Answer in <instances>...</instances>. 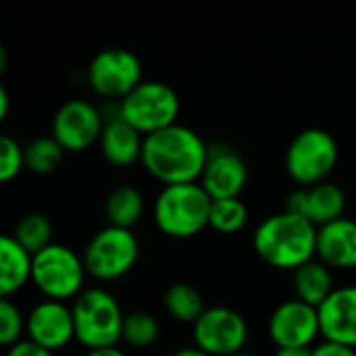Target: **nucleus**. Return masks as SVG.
Masks as SVG:
<instances>
[{"instance_id":"nucleus-1","label":"nucleus","mask_w":356,"mask_h":356,"mask_svg":"<svg viewBox=\"0 0 356 356\" xmlns=\"http://www.w3.org/2000/svg\"><path fill=\"white\" fill-rule=\"evenodd\" d=\"M209 146L192 127L171 125L144 138L142 167L165 186L196 184L202 177Z\"/></svg>"},{"instance_id":"nucleus-2","label":"nucleus","mask_w":356,"mask_h":356,"mask_svg":"<svg viewBox=\"0 0 356 356\" xmlns=\"http://www.w3.org/2000/svg\"><path fill=\"white\" fill-rule=\"evenodd\" d=\"M317 234L311 221L290 211L263 219L252 234V248L273 269L296 271L317 259Z\"/></svg>"},{"instance_id":"nucleus-3","label":"nucleus","mask_w":356,"mask_h":356,"mask_svg":"<svg viewBox=\"0 0 356 356\" xmlns=\"http://www.w3.org/2000/svg\"><path fill=\"white\" fill-rule=\"evenodd\" d=\"M213 198L196 184L163 186L152 204L154 225L161 234L175 240H188L209 227Z\"/></svg>"},{"instance_id":"nucleus-4","label":"nucleus","mask_w":356,"mask_h":356,"mask_svg":"<svg viewBox=\"0 0 356 356\" xmlns=\"http://www.w3.org/2000/svg\"><path fill=\"white\" fill-rule=\"evenodd\" d=\"M73 323H75V340L88 348H108L117 346L123 336V319L125 313L117 298L104 288H88L83 290L71 305Z\"/></svg>"},{"instance_id":"nucleus-5","label":"nucleus","mask_w":356,"mask_h":356,"mask_svg":"<svg viewBox=\"0 0 356 356\" xmlns=\"http://www.w3.org/2000/svg\"><path fill=\"white\" fill-rule=\"evenodd\" d=\"M86 275L83 259L65 244L52 242L33 254L31 284L46 300H75L83 292Z\"/></svg>"},{"instance_id":"nucleus-6","label":"nucleus","mask_w":356,"mask_h":356,"mask_svg":"<svg viewBox=\"0 0 356 356\" xmlns=\"http://www.w3.org/2000/svg\"><path fill=\"white\" fill-rule=\"evenodd\" d=\"M179 96L175 90L156 79H144L131 94L117 102V113L144 138L177 123Z\"/></svg>"},{"instance_id":"nucleus-7","label":"nucleus","mask_w":356,"mask_h":356,"mask_svg":"<svg viewBox=\"0 0 356 356\" xmlns=\"http://www.w3.org/2000/svg\"><path fill=\"white\" fill-rule=\"evenodd\" d=\"M338 142L330 131L309 127L290 142L286 150V171L300 188H311L327 181L338 165Z\"/></svg>"},{"instance_id":"nucleus-8","label":"nucleus","mask_w":356,"mask_h":356,"mask_svg":"<svg viewBox=\"0 0 356 356\" xmlns=\"http://www.w3.org/2000/svg\"><path fill=\"white\" fill-rule=\"evenodd\" d=\"M138 257L140 242L136 234L115 225L98 229L81 254L88 275L98 282H113L127 275L136 267Z\"/></svg>"},{"instance_id":"nucleus-9","label":"nucleus","mask_w":356,"mask_h":356,"mask_svg":"<svg viewBox=\"0 0 356 356\" xmlns=\"http://www.w3.org/2000/svg\"><path fill=\"white\" fill-rule=\"evenodd\" d=\"M142 81V63L127 48H104L88 65L90 88L106 100L121 102Z\"/></svg>"},{"instance_id":"nucleus-10","label":"nucleus","mask_w":356,"mask_h":356,"mask_svg":"<svg viewBox=\"0 0 356 356\" xmlns=\"http://www.w3.org/2000/svg\"><path fill=\"white\" fill-rule=\"evenodd\" d=\"M250 330L242 313L229 307H209L192 325L194 346L211 356L244 353Z\"/></svg>"},{"instance_id":"nucleus-11","label":"nucleus","mask_w":356,"mask_h":356,"mask_svg":"<svg viewBox=\"0 0 356 356\" xmlns=\"http://www.w3.org/2000/svg\"><path fill=\"white\" fill-rule=\"evenodd\" d=\"M106 117L104 113L83 100L73 98L58 106L52 117V138L63 146L65 152H83L100 142Z\"/></svg>"},{"instance_id":"nucleus-12","label":"nucleus","mask_w":356,"mask_h":356,"mask_svg":"<svg viewBox=\"0 0 356 356\" xmlns=\"http://www.w3.org/2000/svg\"><path fill=\"white\" fill-rule=\"evenodd\" d=\"M267 332L277 348H313L321 338L319 311L298 298L284 300L269 315Z\"/></svg>"},{"instance_id":"nucleus-13","label":"nucleus","mask_w":356,"mask_h":356,"mask_svg":"<svg viewBox=\"0 0 356 356\" xmlns=\"http://www.w3.org/2000/svg\"><path fill=\"white\" fill-rule=\"evenodd\" d=\"M25 338L33 344L56 353L75 340L73 311L67 302L42 300L27 313Z\"/></svg>"},{"instance_id":"nucleus-14","label":"nucleus","mask_w":356,"mask_h":356,"mask_svg":"<svg viewBox=\"0 0 356 356\" xmlns=\"http://www.w3.org/2000/svg\"><path fill=\"white\" fill-rule=\"evenodd\" d=\"M248 184L246 161L227 146H211L207 165L200 177V186L213 200L240 198V192Z\"/></svg>"},{"instance_id":"nucleus-15","label":"nucleus","mask_w":356,"mask_h":356,"mask_svg":"<svg viewBox=\"0 0 356 356\" xmlns=\"http://www.w3.org/2000/svg\"><path fill=\"white\" fill-rule=\"evenodd\" d=\"M286 211L305 217L315 227H323L344 217L346 194L340 186L323 181L311 188H300L290 194Z\"/></svg>"},{"instance_id":"nucleus-16","label":"nucleus","mask_w":356,"mask_h":356,"mask_svg":"<svg viewBox=\"0 0 356 356\" xmlns=\"http://www.w3.org/2000/svg\"><path fill=\"white\" fill-rule=\"evenodd\" d=\"M317 311L323 340L356 348V286L336 288Z\"/></svg>"},{"instance_id":"nucleus-17","label":"nucleus","mask_w":356,"mask_h":356,"mask_svg":"<svg viewBox=\"0 0 356 356\" xmlns=\"http://www.w3.org/2000/svg\"><path fill=\"white\" fill-rule=\"evenodd\" d=\"M317 259L332 271L356 269V221L342 217L334 223L319 227Z\"/></svg>"},{"instance_id":"nucleus-18","label":"nucleus","mask_w":356,"mask_h":356,"mask_svg":"<svg viewBox=\"0 0 356 356\" xmlns=\"http://www.w3.org/2000/svg\"><path fill=\"white\" fill-rule=\"evenodd\" d=\"M98 144L104 161L117 169H127L142 161L144 136L138 129H134L127 121H123L119 113L106 119Z\"/></svg>"},{"instance_id":"nucleus-19","label":"nucleus","mask_w":356,"mask_h":356,"mask_svg":"<svg viewBox=\"0 0 356 356\" xmlns=\"http://www.w3.org/2000/svg\"><path fill=\"white\" fill-rule=\"evenodd\" d=\"M33 254L27 252L10 234L0 238V294L10 298L31 282Z\"/></svg>"},{"instance_id":"nucleus-20","label":"nucleus","mask_w":356,"mask_h":356,"mask_svg":"<svg viewBox=\"0 0 356 356\" xmlns=\"http://www.w3.org/2000/svg\"><path fill=\"white\" fill-rule=\"evenodd\" d=\"M294 298L319 309L336 290L334 284V271L321 263L319 259L309 261L300 269L294 271Z\"/></svg>"},{"instance_id":"nucleus-21","label":"nucleus","mask_w":356,"mask_h":356,"mask_svg":"<svg viewBox=\"0 0 356 356\" xmlns=\"http://www.w3.org/2000/svg\"><path fill=\"white\" fill-rule=\"evenodd\" d=\"M104 213L108 225L131 229L144 215V196L134 186H119L106 196Z\"/></svg>"},{"instance_id":"nucleus-22","label":"nucleus","mask_w":356,"mask_h":356,"mask_svg":"<svg viewBox=\"0 0 356 356\" xmlns=\"http://www.w3.org/2000/svg\"><path fill=\"white\" fill-rule=\"evenodd\" d=\"M163 305H165V311L171 315V319L179 323H190V325H194L207 311L202 294L192 284H186V282L171 284L165 290Z\"/></svg>"},{"instance_id":"nucleus-23","label":"nucleus","mask_w":356,"mask_h":356,"mask_svg":"<svg viewBox=\"0 0 356 356\" xmlns=\"http://www.w3.org/2000/svg\"><path fill=\"white\" fill-rule=\"evenodd\" d=\"M10 236L27 252L38 254L40 250H44L46 246L52 244V223L42 213H27L17 221L15 232Z\"/></svg>"},{"instance_id":"nucleus-24","label":"nucleus","mask_w":356,"mask_h":356,"mask_svg":"<svg viewBox=\"0 0 356 356\" xmlns=\"http://www.w3.org/2000/svg\"><path fill=\"white\" fill-rule=\"evenodd\" d=\"M65 159L63 146L52 136H42L25 146V169L35 175H48L60 167Z\"/></svg>"},{"instance_id":"nucleus-25","label":"nucleus","mask_w":356,"mask_h":356,"mask_svg":"<svg viewBox=\"0 0 356 356\" xmlns=\"http://www.w3.org/2000/svg\"><path fill=\"white\" fill-rule=\"evenodd\" d=\"M161 338V323L148 311L125 313L121 340L131 348H150Z\"/></svg>"},{"instance_id":"nucleus-26","label":"nucleus","mask_w":356,"mask_h":356,"mask_svg":"<svg viewBox=\"0 0 356 356\" xmlns=\"http://www.w3.org/2000/svg\"><path fill=\"white\" fill-rule=\"evenodd\" d=\"M246 223H248V207L244 200H240V198L213 200L209 227H213L219 234L232 236V234L242 232L246 227Z\"/></svg>"},{"instance_id":"nucleus-27","label":"nucleus","mask_w":356,"mask_h":356,"mask_svg":"<svg viewBox=\"0 0 356 356\" xmlns=\"http://www.w3.org/2000/svg\"><path fill=\"white\" fill-rule=\"evenodd\" d=\"M25 323H27V315H23L21 309L10 298H2L0 300V344L10 348L19 344L21 340H25L23 338Z\"/></svg>"},{"instance_id":"nucleus-28","label":"nucleus","mask_w":356,"mask_h":356,"mask_svg":"<svg viewBox=\"0 0 356 356\" xmlns=\"http://www.w3.org/2000/svg\"><path fill=\"white\" fill-rule=\"evenodd\" d=\"M25 169V148L10 136L0 138V181H13Z\"/></svg>"},{"instance_id":"nucleus-29","label":"nucleus","mask_w":356,"mask_h":356,"mask_svg":"<svg viewBox=\"0 0 356 356\" xmlns=\"http://www.w3.org/2000/svg\"><path fill=\"white\" fill-rule=\"evenodd\" d=\"M311 356H356V348L323 340L317 346H313V355Z\"/></svg>"},{"instance_id":"nucleus-30","label":"nucleus","mask_w":356,"mask_h":356,"mask_svg":"<svg viewBox=\"0 0 356 356\" xmlns=\"http://www.w3.org/2000/svg\"><path fill=\"white\" fill-rule=\"evenodd\" d=\"M6 356H54V353H50V350H46V348H42V346H38L25 338L19 344L6 348Z\"/></svg>"},{"instance_id":"nucleus-31","label":"nucleus","mask_w":356,"mask_h":356,"mask_svg":"<svg viewBox=\"0 0 356 356\" xmlns=\"http://www.w3.org/2000/svg\"><path fill=\"white\" fill-rule=\"evenodd\" d=\"M86 356H127V353H125V350H121L119 346H108V348L88 350Z\"/></svg>"},{"instance_id":"nucleus-32","label":"nucleus","mask_w":356,"mask_h":356,"mask_svg":"<svg viewBox=\"0 0 356 356\" xmlns=\"http://www.w3.org/2000/svg\"><path fill=\"white\" fill-rule=\"evenodd\" d=\"M313 348H277L273 356H311Z\"/></svg>"},{"instance_id":"nucleus-33","label":"nucleus","mask_w":356,"mask_h":356,"mask_svg":"<svg viewBox=\"0 0 356 356\" xmlns=\"http://www.w3.org/2000/svg\"><path fill=\"white\" fill-rule=\"evenodd\" d=\"M8 104H10V96H8L6 88L0 86V119H6V115H8Z\"/></svg>"},{"instance_id":"nucleus-34","label":"nucleus","mask_w":356,"mask_h":356,"mask_svg":"<svg viewBox=\"0 0 356 356\" xmlns=\"http://www.w3.org/2000/svg\"><path fill=\"white\" fill-rule=\"evenodd\" d=\"M171 356H211V355L202 353V350H200V348H196V346H184V348L175 350Z\"/></svg>"},{"instance_id":"nucleus-35","label":"nucleus","mask_w":356,"mask_h":356,"mask_svg":"<svg viewBox=\"0 0 356 356\" xmlns=\"http://www.w3.org/2000/svg\"><path fill=\"white\" fill-rule=\"evenodd\" d=\"M4 67H6V50L0 48V71H4Z\"/></svg>"},{"instance_id":"nucleus-36","label":"nucleus","mask_w":356,"mask_h":356,"mask_svg":"<svg viewBox=\"0 0 356 356\" xmlns=\"http://www.w3.org/2000/svg\"><path fill=\"white\" fill-rule=\"evenodd\" d=\"M234 356H257V355H250V353H240V355H234Z\"/></svg>"}]
</instances>
